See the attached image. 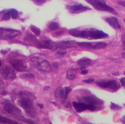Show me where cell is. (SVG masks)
<instances>
[{"label":"cell","instance_id":"1","mask_svg":"<svg viewBox=\"0 0 125 124\" xmlns=\"http://www.w3.org/2000/svg\"><path fill=\"white\" fill-rule=\"evenodd\" d=\"M70 34L76 37H83L89 39H97L101 38H105L108 37V34L105 33L103 31L90 29L88 30L80 31L76 29H73L70 30Z\"/></svg>","mask_w":125,"mask_h":124},{"label":"cell","instance_id":"2","mask_svg":"<svg viewBox=\"0 0 125 124\" xmlns=\"http://www.w3.org/2000/svg\"><path fill=\"white\" fill-rule=\"evenodd\" d=\"M4 110H5L7 113H9L10 115L14 116L15 118H17L18 119L23 120V121H26V122H27V123L33 124V122L31 121L30 120L26 119V118L23 116V114H22L21 110L19 108H18L17 107H15V105H13L12 104H11V103H6V104L4 105Z\"/></svg>","mask_w":125,"mask_h":124},{"label":"cell","instance_id":"3","mask_svg":"<svg viewBox=\"0 0 125 124\" xmlns=\"http://www.w3.org/2000/svg\"><path fill=\"white\" fill-rule=\"evenodd\" d=\"M19 104L21 106L22 108L24 109V110L26 112L27 114H29L31 117L34 118L36 116V111L34 108L33 104L30 99L23 96L19 100Z\"/></svg>","mask_w":125,"mask_h":124},{"label":"cell","instance_id":"4","mask_svg":"<svg viewBox=\"0 0 125 124\" xmlns=\"http://www.w3.org/2000/svg\"><path fill=\"white\" fill-rule=\"evenodd\" d=\"M86 1L98 10L114 12V10L109 7L103 0H86Z\"/></svg>","mask_w":125,"mask_h":124},{"label":"cell","instance_id":"5","mask_svg":"<svg viewBox=\"0 0 125 124\" xmlns=\"http://www.w3.org/2000/svg\"><path fill=\"white\" fill-rule=\"evenodd\" d=\"M20 34V31L0 27V39H12Z\"/></svg>","mask_w":125,"mask_h":124},{"label":"cell","instance_id":"6","mask_svg":"<svg viewBox=\"0 0 125 124\" xmlns=\"http://www.w3.org/2000/svg\"><path fill=\"white\" fill-rule=\"evenodd\" d=\"M31 61L34 63L37 69L43 72H49L51 70V66L49 62L45 59H42L38 57H34L31 58Z\"/></svg>","mask_w":125,"mask_h":124},{"label":"cell","instance_id":"7","mask_svg":"<svg viewBox=\"0 0 125 124\" xmlns=\"http://www.w3.org/2000/svg\"><path fill=\"white\" fill-rule=\"evenodd\" d=\"M12 67L18 72H25L27 69V66L24 60L21 58H13L10 61Z\"/></svg>","mask_w":125,"mask_h":124},{"label":"cell","instance_id":"8","mask_svg":"<svg viewBox=\"0 0 125 124\" xmlns=\"http://www.w3.org/2000/svg\"><path fill=\"white\" fill-rule=\"evenodd\" d=\"M97 84L101 87V88H111V89H113L114 91H116L119 89V86L118 85L117 82L116 80H102V81H100V82H97Z\"/></svg>","mask_w":125,"mask_h":124},{"label":"cell","instance_id":"9","mask_svg":"<svg viewBox=\"0 0 125 124\" xmlns=\"http://www.w3.org/2000/svg\"><path fill=\"white\" fill-rule=\"evenodd\" d=\"M0 74L3 78L7 80H14L16 77L15 71L9 67H5L0 70Z\"/></svg>","mask_w":125,"mask_h":124},{"label":"cell","instance_id":"10","mask_svg":"<svg viewBox=\"0 0 125 124\" xmlns=\"http://www.w3.org/2000/svg\"><path fill=\"white\" fill-rule=\"evenodd\" d=\"M73 105L75 107V110L78 113H81V112H82L83 110H86L94 111L96 109L94 105H87V104H85L83 102H73Z\"/></svg>","mask_w":125,"mask_h":124},{"label":"cell","instance_id":"11","mask_svg":"<svg viewBox=\"0 0 125 124\" xmlns=\"http://www.w3.org/2000/svg\"><path fill=\"white\" fill-rule=\"evenodd\" d=\"M70 10L73 12H81L89 10L88 7H85L82 4H75L70 7Z\"/></svg>","mask_w":125,"mask_h":124},{"label":"cell","instance_id":"12","mask_svg":"<svg viewBox=\"0 0 125 124\" xmlns=\"http://www.w3.org/2000/svg\"><path fill=\"white\" fill-rule=\"evenodd\" d=\"M106 21L113 27L116 29H121V25L119 24V20L116 17H108L106 18Z\"/></svg>","mask_w":125,"mask_h":124},{"label":"cell","instance_id":"13","mask_svg":"<svg viewBox=\"0 0 125 124\" xmlns=\"http://www.w3.org/2000/svg\"><path fill=\"white\" fill-rule=\"evenodd\" d=\"M83 100L86 102L87 105H96L97 104L101 103V101L99 99L94 98L92 96H84L83 98Z\"/></svg>","mask_w":125,"mask_h":124},{"label":"cell","instance_id":"14","mask_svg":"<svg viewBox=\"0 0 125 124\" xmlns=\"http://www.w3.org/2000/svg\"><path fill=\"white\" fill-rule=\"evenodd\" d=\"M43 45L45 47V48L47 49H50V50H54L57 48V45L51 41V40H45L43 42Z\"/></svg>","mask_w":125,"mask_h":124},{"label":"cell","instance_id":"15","mask_svg":"<svg viewBox=\"0 0 125 124\" xmlns=\"http://www.w3.org/2000/svg\"><path fill=\"white\" fill-rule=\"evenodd\" d=\"M91 62H92V61L89 58H82L78 60V65L82 67V69H84L86 67L89 66L91 64Z\"/></svg>","mask_w":125,"mask_h":124},{"label":"cell","instance_id":"16","mask_svg":"<svg viewBox=\"0 0 125 124\" xmlns=\"http://www.w3.org/2000/svg\"><path fill=\"white\" fill-rule=\"evenodd\" d=\"M95 43H92V42H78V45L79 46L81 47H84V48H94L95 46Z\"/></svg>","mask_w":125,"mask_h":124},{"label":"cell","instance_id":"17","mask_svg":"<svg viewBox=\"0 0 125 124\" xmlns=\"http://www.w3.org/2000/svg\"><path fill=\"white\" fill-rule=\"evenodd\" d=\"M64 88H61V87H59L56 88V91H55V96L58 99H60V98H62L64 97Z\"/></svg>","mask_w":125,"mask_h":124},{"label":"cell","instance_id":"18","mask_svg":"<svg viewBox=\"0 0 125 124\" xmlns=\"http://www.w3.org/2000/svg\"><path fill=\"white\" fill-rule=\"evenodd\" d=\"M75 77V69L71 68L67 72V77L69 80H73Z\"/></svg>","mask_w":125,"mask_h":124},{"label":"cell","instance_id":"19","mask_svg":"<svg viewBox=\"0 0 125 124\" xmlns=\"http://www.w3.org/2000/svg\"><path fill=\"white\" fill-rule=\"evenodd\" d=\"M0 123L1 124H18L17 122L11 120V119H9L7 118H5V117H2L0 115Z\"/></svg>","mask_w":125,"mask_h":124},{"label":"cell","instance_id":"20","mask_svg":"<svg viewBox=\"0 0 125 124\" xmlns=\"http://www.w3.org/2000/svg\"><path fill=\"white\" fill-rule=\"evenodd\" d=\"M107 46H108L107 43L104 42H96L94 49H103V48H105Z\"/></svg>","mask_w":125,"mask_h":124},{"label":"cell","instance_id":"21","mask_svg":"<svg viewBox=\"0 0 125 124\" xmlns=\"http://www.w3.org/2000/svg\"><path fill=\"white\" fill-rule=\"evenodd\" d=\"M59 26L58 23H56V22H52V23H51L50 25H49V29H50L51 31L56 30V29H59Z\"/></svg>","mask_w":125,"mask_h":124},{"label":"cell","instance_id":"22","mask_svg":"<svg viewBox=\"0 0 125 124\" xmlns=\"http://www.w3.org/2000/svg\"><path fill=\"white\" fill-rule=\"evenodd\" d=\"M31 29L32 31V32L36 35V36H40V33H41V31L39 28L36 27V26H31Z\"/></svg>","mask_w":125,"mask_h":124},{"label":"cell","instance_id":"23","mask_svg":"<svg viewBox=\"0 0 125 124\" xmlns=\"http://www.w3.org/2000/svg\"><path fill=\"white\" fill-rule=\"evenodd\" d=\"M10 15H11V17L13 18V19H16L18 18V11L15 10V9H11L10 10Z\"/></svg>","mask_w":125,"mask_h":124},{"label":"cell","instance_id":"24","mask_svg":"<svg viewBox=\"0 0 125 124\" xmlns=\"http://www.w3.org/2000/svg\"><path fill=\"white\" fill-rule=\"evenodd\" d=\"M66 54H67V51L66 50H60L57 51L56 53V56L59 57V58H62V57L64 56Z\"/></svg>","mask_w":125,"mask_h":124},{"label":"cell","instance_id":"25","mask_svg":"<svg viewBox=\"0 0 125 124\" xmlns=\"http://www.w3.org/2000/svg\"><path fill=\"white\" fill-rule=\"evenodd\" d=\"M10 18H11L10 12L8 11V12H5V13L3 15V16H2V20H10Z\"/></svg>","mask_w":125,"mask_h":124},{"label":"cell","instance_id":"26","mask_svg":"<svg viewBox=\"0 0 125 124\" xmlns=\"http://www.w3.org/2000/svg\"><path fill=\"white\" fill-rule=\"evenodd\" d=\"M71 91H72V89H71L70 87H65V88H64V98L66 99V98L67 97V96H68V94H69Z\"/></svg>","mask_w":125,"mask_h":124},{"label":"cell","instance_id":"27","mask_svg":"<svg viewBox=\"0 0 125 124\" xmlns=\"http://www.w3.org/2000/svg\"><path fill=\"white\" fill-rule=\"evenodd\" d=\"M111 109H113V110H119V109H121V107H120V106L116 105V104L114 103V102H111Z\"/></svg>","mask_w":125,"mask_h":124},{"label":"cell","instance_id":"28","mask_svg":"<svg viewBox=\"0 0 125 124\" xmlns=\"http://www.w3.org/2000/svg\"><path fill=\"white\" fill-rule=\"evenodd\" d=\"M94 81V80L92 79V78H91V79H87V80H83L84 83H93Z\"/></svg>","mask_w":125,"mask_h":124},{"label":"cell","instance_id":"29","mask_svg":"<svg viewBox=\"0 0 125 124\" xmlns=\"http://www.w3.org/2000/svg\"><path fill=\"white\" fill-rule=\"evenodd\" d=\"M122 45L124 46V49L125 50V34H123L122 37Z\"/></svg>","mask_w":125,"mask_h":124},{"label":"cell","instance_id":"30","mask_svg":"<svg viewBox=\"0 0 125 124\" xmlns=\"http://www.w3.org/2000/svg\"><path fill=\"white\" fill-rule=\"evenodd\" d=\"M23 77H31V78H33V77H34V76L32 74H30V73L24 75H23Z\"/></svg>","mask_w":125,"mask_h":124},{"label":"cell","instance_id":"31","mask_svg":"<svg viewBox=\"0 0 125 124\" xmlns=\"http://www.w3.org/2000/svg\"><path fill=\"white\" fill-rule=\"evenodd\" d=\"M120 82H121V83H122V86H125V78H122L121 80H120Z\"/></svg>","mask_w":125,"mask_h":124},{"label":"cell","instance_id":"32","mask_svg":"<svg viewBox=\"0 0 125 124\" xmlns=\"http://www.w3.org/2000/svg\"><path fill=\"white\" fill-rule=\"evenodd\" d=\"M118 3L120 4V5H122V6H124L125 7V1H118Z\"/></svg>","mask_w":125,"mask_h":124},{"label":"cell","instance_id":"33","mask_svg":"<svg viewBox=\"0 0 125 124\" xmlns=\"http://www.w3.org/2000/svg\"><path fill=\"white\" fill-rule=\"evenodd\" d=\"M88 73V70H86V69H84V70H83L82 72H81V74L82 75H86V74H87Z\"/></svg>","mask_w":125,"mask_h":124},{"label":"cell","instance_id":"34","mask_svg":"<svg viewBox=\"0 0 125 124\" xmlns=\"http://www.w3.org/2000/svg\"><path fill=\"white\" fill-rule=\"evenodd\" d=\"M52 67H53V68H58V64H57L56 63H53V64H52Z\"/></svg>","mask_w":125,"mask_h":124},{"label":"cell","instance_id":"35","mask_svg":"<svg viewBox=\"0 0 125 124\" xmlns=\"http://www.w3.org/2000/svg\"><path fill=\"white\" fill-rule=\"evenodd\" d=\"M122 57H123L124 58H125V52H124V53H122Z\"/></svg>","mask_w":125,"mask_h":124},{"label":"cell","instance_id":"36","mask_svg":"<svg viewBox=\"0 0 125 124\" xmlns=\"http://www.w3.org/2000/svg\"><path fill=\"white\" fill-rule=\"evenodd\" d=\"M38 106H39V107H40L41 108H42V107H43V105H40V104H38Z\"/></svg>","mask_w":125,"mask_h":124},{"label":"cell","instance_id":"37","mask_svg":"<svg viewBox=\"0 0 125 124\" xmlns=\"http://www.w3.org/2000/svg\"><path fill=\"white\" fill-rule=\"evenodd\" d=\"M122 122H123V123H125V117H124V118H122Z\"/></svg>","mask_w":125,"mask_h":124},{"label":"cell","instance_id":"38","mask_svg":"<svg viewBox=\"0 0 125 124\" xmlns=\"http://www.w3.org/2000/svg\"><path fill=\"white\" fill-rule=\"evenodd\" d=\"M1 94H6L7 93H6V92H3V93H1Z\"/></svg>","mask_w":125,"mask_h":124},{"label":"cell","instance_id":"39","mask_svg":"<svg viewBox=\"0 0 125 124\" xmlns=\"http://www.w3.org/2000/svg\"><path fill=\"white\" fill-rule=\"evenodd\" d=\"M1 61H0V67H1Z\"/></svg>","mask_w":125,"mask_h":124},{"label":"cell","instance_id":"40","mask_svg":"<svg viewBox=\"0 0 125 124\" xmlns=\"http://www.w3.org/2000/svg\"><path fill=\"white\" fill-rule=\"evenodd\" d=\"M124 21H125V20H124Z\"/></svg>","mask_w":125,"mask_h":124},{"label":"cell","instance_id":"41","mask_svg":"<svg viewBox=\"0 0 125 124\" xmlns=\"http://www.w3.org/2000/svg\"></svg>","mask_w":125,"mask_h":124}]
</instances>
